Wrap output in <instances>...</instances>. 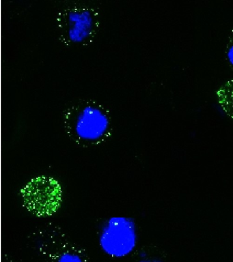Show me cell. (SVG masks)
<instances>
[{
  "label": "cell",
  "instance_id": "1",
  "mask_svg": "<svg viewBox=\"0 0 233 262\" xmlns=\"http://www.w3.org/2000/svg\"><path fill=\"white\" fill-rule=\"evenodd\" d=\"M65 130L72 140L81 146L97 145L110 136L111 118L109 111L91 99H81L64 109Z\"/></svg>",
  "mask_w": 233,
  "mask_h": 262
},
{
  "label": "cell",
  "instance_id": "2",
  "mask_svg": "<svg viewBox=\"0 0 233 262\" xmlns=\"http://www.w3.org/2000/svg\"><path fill=\"white\" fill-rule=\"evenodd\" d=\"M56 23L60 38L64 44L86 45L93 41L99 31V10L86 3H70L58 11Z\"/></svg>",
  "mask_w": 233,
  "mask_h": 262
},
{
  "label": "cell",
  "instance_id": "3",
  "mask_svg": "<svg viewBox=\"0 0 233 262\" xmlns=\"http://www.w3.org/2000/svg\"><path fill=\"white\" fill-rule=\"evenodd\" d=\"M97 240L100 249L105 255L114 259L127 257L138 247V224L131 216H109L100 225Z\"/></svg>",
  "mask_w": 233,
  "mask_h": 262
},
{
  "label": "cell",
  "instance_id": "4",
  "mask_svg": "<svg viewBox=\"0 0 233 262\" xmlns=\"http://www.w3.org/2000/svg\"><path fill=\"white\" fill-rule=\"evenodd\" d=\"M23 206L38 218L51 216L60 210L63 193L54 177L40 175L32 178L20 191Z\"/></svg>",
  "mask_w": 233,
  "mask_h": 262
},
{
  "label": "cell",
  "instance_id": "5",
  "mask_svg": "<svg viewBox=\"0 0 233 262\" xmlns=\"http://www.w3.org/2000/svg\"><path fill=\"white\" fill-rule=\"evenodd\" d=\"M217 101L228 116L233 118V79L227 81L216 91Z\"/></svg>",
  "mask_w": 233,
  "mask_h": 262
},
{
  "label": "cell",
  "instance_id": "6",
  "mask_svg": "<svg viewBox=\"0 0 233 262\" xmlns=\"http://www.w3.org/2000/svg\"><path fill=\"white\" fill-rule=\"evenodd\" d=\"M51 262H88L83 252L74 246L63 248L52 257Z\"/></svg>",
  "mask_w": 233,
  "mask_h": 262
},
{
  "label": "cell",
  "instance_id": "7",
  "mask_svg": "<svg viewBox=\"0 0 233 262\" xmlns=\"http://www.w3.org/2000/svg\"><path fill=\"white\" fill-rule=\"evenodd\" d=\"M226 55L231 66H233V30L229 37V40L226 46Z\"/></svg>",
  "mask_w": 233,
  "mask_h": 262
},
{
  "label": "cell",
  "instance_id": "8",
  "mask_svg": "<svg viewBox=\"0 0 233 262\" xmlns=\"http://www.w3.org/2000/svg\"><path fill=\"white\" fill-rule=\"evenodd\" d=\"M138 262H165L163 259H161V258L159 257H146V258H143V259H140L138 261Z\"/></svg>",
  "mask_w": 233,
  "mask_h": 262
}]
</instances>
